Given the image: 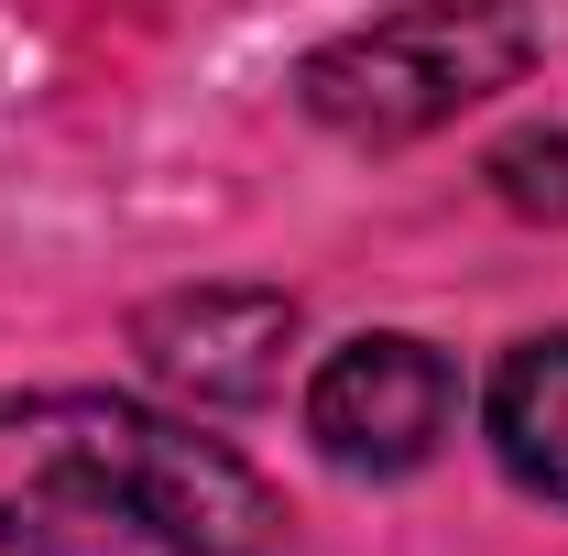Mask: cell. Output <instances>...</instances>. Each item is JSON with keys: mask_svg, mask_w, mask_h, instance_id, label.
Returning a JSON list of instances; mask_svg holds the SVG:
<instances>
[{"mask_svg": "<svg viewBox=\"0 0 568 556\" xmlns=\"http://www.w3.org/2000/svg\"><path fill=\"white\" fill-rule=\"evenodd\" d=\"M142 535L164 556H284V502L241 447L110 393L0 404V546L55 556Z\"/></svg>", "mask_w": 568, "mask_h": 556, "instance_id": "6da1fadb", "label": "cell"}, {"mask_svg": "<svg viewBox=\"0 0 568 556\" xmlns=\"http://www.w3.org/2000/svg\"><path fill=\"white\" fill-rule=\"evenodd\" d=\"M536 66V22L525 11H383L339 33L317 66H306V110L351 142H405L459 121L470 99H493Z\"/></svg>", "mask_w": 568, "mask_h": 556, "instance_id": "7a4b0ae2", "label": "cell"}, {"mask_svg": "<svg viewBox=\"0 0 568 556\" xmlns=\"http://www.w3.org/2000/svg\"><path fill=\"white\" fill-rule=\"evenodd\" d=\"M448 425H459V371H448V349L405 339V328H372V339L328 349L317 382H306V436L351 481L426 470L448 447Z\"/></svg>", "mask_w": 568, "mask_h": 556, "instance_id": "3957f363", "label": "cell"}, {"mask_svg": "<svg viewBox=\"0 0 568 556\" xmlns=\"http://www.w3.org/2000/svg\"><path fill=\"white\" fill-rule=\"evenodd\" d=\"M284 349H295V295H263V284H197V295L142 306V371L186 393L197 415L274 404Z\"/></svg>", "mask_w": 568, "mask_h": 556, "instance_id": "277c9868", "label": "cell"}, {"mask_svg": "<svg viewBox=\"0 0 568 556\" xmlns=\"http://www.w3.org/2000/svg\"><path fill=\"white\" fill-rule=\"evenodd\" d=\"M493 447L503 470L525 491H547V502H568V328L558 339H525L514 360L493 371Z\"/></svg>", "mask_w": 568, "mask_h": 556, "instance_id": "5b68a950", "label": "cell"}, {"mask_svg": "<svg viewBox=\"0 0 568 556\" xmlns=\"http://www.w3.org/2000/svg\"><path fill=\"white\" fill-rule=\"evenodd\" d=\"M503 197L514 208H568V142H514L503 153Z\"/></svg>", "mask_w": 568, "mask_h": 556, "instance_id": "8992f818", "label": "cell"}]
</instances>
